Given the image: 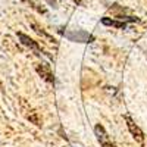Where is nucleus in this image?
<instances>
[{"mask_svg":"<svg viewBox=\"0 0 147 147\" xmlns=\"http://www.w3.org/2000/svg\"><path fill=\"white\" fill-rule=\"evenodd\" d=\"M35 71L37 74L49 84H55V75H53V72H52V68L50 65H47V63H37L35 65Z\"/></svg>","mask_w":147,"mask_h":147,"instance_id":"nucleus-3","label":"nucleus"},{"mask_svg":"<svg viewBox=\"0 0 147 147\" xmlns=\"http://www.w3.org/2000/svg\"><path fill=\"white\" fill-rule=\"evenodd\" d=\"M46 2H47L49 5H50L52 7H55V9L57 7V2H56V0H46Z\"/></svg>","mask_w":147,"mask_h":147,"instance_id":"nucleus-10","label":"nucleus"},{"mask_svg":"<svg viewBox=\"0 0 147 147\" xmlns=\"http://www.w3.org/2000/svg\"><path fill=\"white\" fill-rule=\"evenodd\" d=\"M18 38H19V41L24 44V46H27L28 49H31V50L37 55V56H41L44 52H43V49L40 47V44L37 43V41H34L31 37H28L27 34H24V32H18Z\"/></svg>","mask_w":147,"mask_h":147,"instance_id":"nucleus-2","label":"nucleus"},{"mask_svg":"<svg viewBox=\"0 0 147 147\" xmlns=\"http://www.w3.org/2000/svg\"><path fill=\"white\" fill-rule=\"evenodd\" d=\"M125 121H127L128 129H129V132H131V136L134 137V140H136L137 143H140V144H143V143H144V134H143V131L140 129V127H138L129 116H125Z\"/></svg>","mask_w":147,"mask_h":147,"instance_id":"nucleus-5","label":"nucleus"},{"mask_svg":"<svg viewBox=\"0 0 147 147\" xmlns=\"http://www.w3.org/2000/svg\"><path fill=\"white\" fill-rule=\"evenodd\" d=\"M69 40H77V41H84V43H91L94 38H93V35H88V34H85V32H78L75 34V37L71 35L68 37Z\"/></svg>","mask_w":147,"mask_h":147,"instance_id":"nucleus-7","label":"nucleus"},{"mask_svg":"<svg viewBox=\"0 0 147 147\" xmlns=\"http://www.w3.org/2000/svg\"><path fill=\"white\" fill-rule=\"evenodd\" d=\"M102 24H105V25H110V27H116V28H125L127 27V24L122 21H115V19H109V18H103L102 19Z\"/></svg>","mask_w":147,"mask_h":147,"instance_id":"nucleus-8","label":"nucleus"},{"mask_svg":"<svg viewBox=\"0 0 147 147\" xmlns=\"http://www.w3.org/2000/svg\"><path fill=\"white\" fill-rule=\"evenodd\" d=\"M74 2H75V3H77V5H80V3H81V2H82V0H74Z\"/></svg>","mask_w":147,"mask_h":147,"instance_id":"nucleus-11","label":"nucleus"},{"mask_svg":"<svg viewBox=\"0 0 147 147\" xmlns=\"http://www.w3.org/2000/svg\"><path fill=\"white\" fill-rule=\"evenodd\" d=\"M31 28L34 30V32L35 34H38L40 37H43L44 40H47V41H50V43H56V40L53 38V37L50 35V34H47L46 31H44V28H41L38 24H35V22H31Z\"/></svg>","mask_w":147,"mask_h":147,"instance_id":"nucleus-6","label":"nucleus"},{"mask_svg":"<svg viewBox=\"0 0 147 147\" xmlns=\"http://www.w3.org/2000/svg\"><path fill=\"white\" fill-rule=\"evenodd\" d=\"M19 109H21L22 115L25 116V119L30 121V124H34L35 127H41V118H40L38 112L24 97H19Z\"/></svg>","mask_w":147,"mask_h":147,"instance_id":"nucleus-1","label":"nucleus"},{"mask_svg":"<svg viewBox=\"0 0 147 147\" xmlns=\"http://www.w3.org/2000/svg\"><path fill=\"white\" fill-rule=\"evenodd\" d=\"M94 132H96L97 140H99V143H100V146H102V147H116V146H115V143H113L112 140H110V137L107 136L106 129H105L100 124H99V125H96Z\"/></svg>","mask_w":147,"mask_h":147,"instance_id":"nucleus-4","label":"nucleus"},{"mask_svg":"<svg viewBox=\"0 0 147 147\" xmlns=\"http://www.w3.org/2000/svg\"><path fill=\"white\" fill-rule=\"evenodd\" d=\"M25 2H27V3H28L34 10L38 12V13H46V12H47V10H46V7L38 2V0H25Z\"/></svg>","mask_w":147,"mask_h":147,"instance_id":"nucleus-9","label":"nucleus"}]
</instances>
